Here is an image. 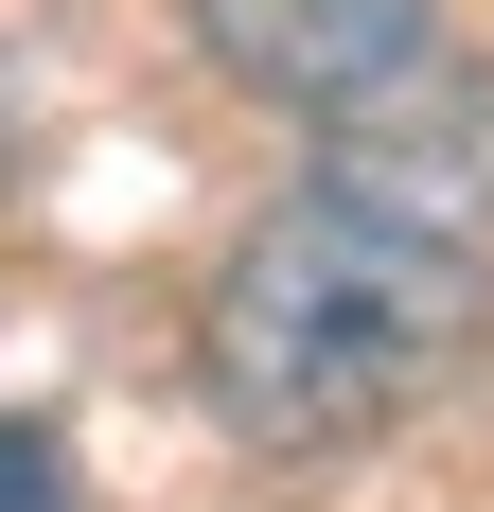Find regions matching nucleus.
I'll use <instances>...</instances> for the list:
<instances>
[{"label": "nucleus", "mask_w": 494, "mask_h": 512, "mask_svg": "<svg viewBox=\"0 0 494 512\" xmlns=\"http://www.w3.org/2000/svg\"><path fill=\"white\" fill-rule=\"evenodd\" d=\"M195 354H212V407L247 442H283V460L371 442L477 354V230L389 195V177H318L230 248Z\"/></svg>", "instance_id": "1"}, {"label": "nucleus", "mask_w": 494, "mask_h": 512, "mask_svg": "<svg viewBox=\"0 0 494 512\" xmlns=\"http://www.w3.org/2000/svg\"><path fill=\"white\" fill-rule=\"evenodd\" d=\"M195 36H212V71H230V89L353 124V106H389L406 71H424L442 0H195Z\"/></svg>", "instance_id": "2"}, {"label": "nucleus", "mask_w": 494, "mask_h": 512, "mask_svg": "<svg viewBox=\"0 0 494 512\" xmlns=\"http://www.w3.org/2000/svg\"><path fill=\"white\" fill-rule=\"evenodd\" d=\"M0 512H71V460H53L36 424H0Z\"/></svg>", "instance_id": "3"}]
</instances>
